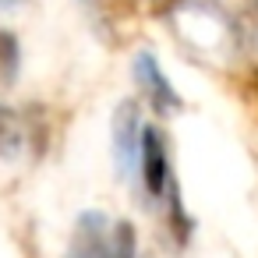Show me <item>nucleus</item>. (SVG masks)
<instances>
[{"mask_svg":"<svg viewBox=\"0 0 258 258\" xmlns=\"http://www.w3.org/2000/svg\"><path fill=\"white\" fill-rule=\"evenodd\" d=\"M138 180L142 191L149 195V202H166V195L177 187L173 170H170V149H166V135L156 124H145L142 131V156H138Z\"/></svg>","mask_w":258,"mask_h":258,"instance_id":"f257e3e1","label":"nucleus"},{"mask_svg":"<svg viewBox=\"0 0 258 258\" xmlns=\"http://www.w3.org/2000/svg\"><path fill=\"white\" fill-rule=\"evenodd\" d=\"M142 113L135 99H124L113 110V159H117V173L124 180L138 177V156H142Z\"/></svg>","mask_w":258,"mask_h":258,"instance_id":"f03ea898","label":"nucleus"},{"mask_svg":"<svg viewBox=\"0 0 258 258\" xmlns=\"http://www.w3.org/2000/svg\"><path fill=\"white\" fill-rule=\"evenodd\" d=\"M131 75H135V82H138V92H142V99L152 106V113H159V117H170V113H177V110L184 106V99L177 96V89L170 85L166 71L159 68V60H156L149 50L135 53V60H131Z\"/></svg>","mask_w":258,"mask_h":258,"instance_id":"7ed1b4c3","label":"nucleus"},{"mask_svg":"<svg viewBox=\"0 0 258 258\" xmlns=\"http://www.w3.org/2000/svg\"><path fill=\"white\" fill-rule=\"evenodd\" d=\"M39 142H43V131L25 110L0 103V163L25 159L29 149L39 145Z\"/></svg>","mask_w":258,"mask_h":258,"instance_id":"20e7f679","label":"nucleus"},{"mask_svg":"<svg viewBox=\"0 0 258 258\" xmlns=\"http://www.w3.org/2000/svg\"><path fill=\"white\" fill-rule=\"evenodd\" d=\"M68 258H113V226L103 212L89 209L75 219Z\"/></svg>","mask_w":258,"mask_h":258,"instance_id":"39448f33","label":"nucleus"},{"mask_svg":"<svg viewBox=\"0 0 258 258\" xmlns=\"http://www.w3.org/2000/svg\"><path fill=\"white\" fill-rule=\"evenodd\" d=\"M22 71V43L11 29H0V92H8Z\"/></svg>","mask_w":258,"mask_h":258,"instance_id":"423d86ee","label":"nucleus"},{"mask_svg":"<svg viewBox=\"0 0 258 258\" xmlns=\"http://www.w3.org/2000/svg\"><path fill=\"white\" fill-rule=\"evenodd\" d=\"M22 4H29V0H0V11H15Z\"/></svg>","mask_w":258,"mask_h":258,"instance_id":"0eeeda50","label":"nucleus"},{"mask_svg":"<svg viewBox=\"0 0 258 258\" xmlns=\"http://www.w3.org/2000/svg\"><path fill=\"white\" fill-rule=\"evenodd\" d=\"M254 11H258V0H254Z\"/></svg>","mask_w":258,"mask_h":258,"instance_id":"6e6552de","label":"nucleus"}]
</instances>
